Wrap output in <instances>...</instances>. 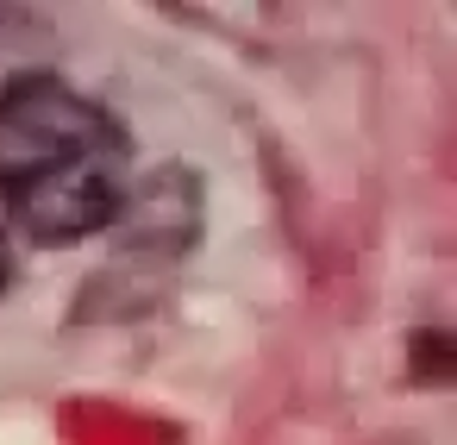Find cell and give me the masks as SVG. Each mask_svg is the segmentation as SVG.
I'll return each mask as SVG.
<instances>
[{"label": "cell", "mask_w": 457, "mask_h": 445, "mask_svg": "<svg viewBox=\"0 0 457 445\" xmlns=\"http://www.w3.org/2000/svg\"><path fill=\"white\" fill-rule=\"evenodd\" d=\"M13 282V245H7V226H0V289Z\"/></svg>", "instance_id": "obj_2"}, {"label": "cell", "mask_w": 457, "mask_h": 445, "mask_svg": "<svg viewBox=\"0 0 457 445\" xmlns=\"http://www.w3.org/2000/svg\"><path fill=\"white\" fill-rule=\"evenodd\" d=\"M132 195L126 126L57 76L0 88V220L38 245L107 232Z\"/></svg>", "instance_id": "obj_1"}]
</instances>
